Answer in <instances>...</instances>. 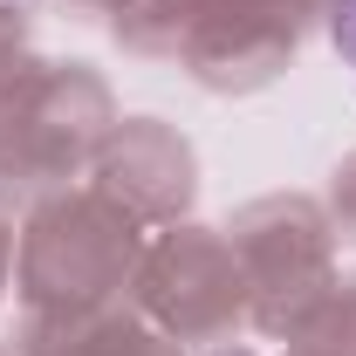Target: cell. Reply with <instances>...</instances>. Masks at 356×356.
Here are the masks:
<instances>
[{
    "instance_id": "obj_1",
    "label": "cell",
    "mask_w": 356,
    "mask_h": 356,
    "mask_svg": "<svg viewBox=\"0 0 356 356\" xmlns=\"http://www.w3.org/2000/svg\"><path fill=\"white\" fill-rule=\"evenodd\" d=\"M343 48H350V62H356V0H343Z\"/></svg>"
}]
</instances>
